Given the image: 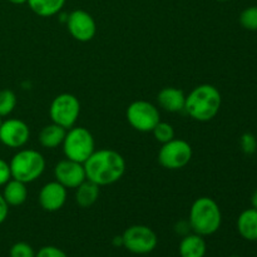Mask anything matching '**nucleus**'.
Wrapping results in <instances>:
<instances>
[{"label":"nucleus","mask_w":257,"mask_h":257,"mask_svg":"<svg viewBox=\"0 0 257 257\" xmlns=\"http://www.w3.org/2000/svg\"><path fill=\"white\" fill-rule=\"evenodd\" d=\"M9 180H12V172H10L9 162L0 158V186H4Z\"/></svg>","instance_id":"nucleus-27"},{"label":"nucleus","mask_w":257,"mask_h":257,"mask_svg":"<svg viewBox=\"0 0 257 257\" xmlns=\"http://www.w3.org/2000/svg\"><path fill=\"white\" fill-rule=\"evenodd\" d=\"M153 136H155L156 141L160 143H167L170 141H172L175 138V128H173L172 124L167 122H160L156 124V127L153 128L152 131Z\"/></svg>","instance_id":"nucleus-22"},{"label":"nucleus","mask_w":257,"mask_h":257,"mask_svg":"<svg viewBox=\"0 0 257 257\" xmlns=\"http://www.w3.org/2000/svg\"><path fill=\"white\" fill-rule=\"evenodd\" d=\"M10 257H35V251L28 242H15L10 247L9 251Z\"/></svg>","instance_id":"nucleus-24"},{"label":"nucleus","mask_w":257,"mask_h":257,"mask_svg":"<svg viewBox=\"0 0 257 257\" xmlns=\"http://www.w3.org/2000/svg\"><path fill=\"white\" fill-rule=\"evenodd\" d=\"M67 188L57 181L48 182L40 188L39 205L47 212H57L67 202Z\"/></svg>","instance_id":"nucleus-13"},{"label":"nucleus","mask_w":257,"mask_h":257,"mask_svg":"<svg viewBox=\"0 0 257 257\" xmlns=\"http://www.w3.org/2000/svg\"><path fill=\"white\" fill-rule=\"evenodd\" d=\"M181 257H205L207 252V243L205 237L197 233L186 235L178 246Z\"/></svg>","instance_id":"nucleus-15"},{"label":"nucleus","mask_w":257,"mask_h":257,"mask_svg":"<svg viewBox=\"0 0 257 257\" xmlns=\"http://www.w3.org/2000/svg\"><path fill=\"white\" fill-rule=\"evenodd\" d=\"M99 186L89 180H85L75 188V202L79 207L88 208L94 205L99 198Z\"/></svg>","instance_id":"nucleus-18"},{"label":"nucleus","mask_w":257,"mask_h":257,"mask_svg":"<svg viewBox=\"0 0 257 257\" xmlns=\"http://www.w3.org/2000/svg\"><path fill=\"white\" fill-rule=\"evenodd\" d=\"M128 123L133 130L138 132H152L161 120V114L158 108L148 100H135L131 103L125 112Z\"/></svg>","instance_id":"nucleus-8"},{"label":"nucleus","mask_w":257,"mask_h":257,"mask_svg":"<svg viewBox=\"0 0 257 257\" xmlns=\"http://www.w3.org/2000/svg\"><path fill=\"white\" fill-rule=\"evenodd\" d=\"M80 114V102L74 94L62 93L52 100L49 107V117L53 123L69 130L74 127Z\"/></svg>","instance_id":"nucleus-6"},{"label":"nucleus","mask_w":257,"mask_h":257,"mask_svg":"<svg viewBox=\"0 0 257 257\" xmlns=\"http://www.w3.org/2000/svg\"><path fill=\"white\" fill-rule=\"evenodd\" d=\"M8 2L12 3V4H14V5H23V4H25L28 0H8Z\"/></svg>","instance_id":"nucleus-30"},{"label":"nucleus","mask_w":257,"mask_h":257,"mask_svg":"<svg viewBox=\"0 0 257 257\" xmlns=\"http://www.w3.org/2000/svg\"><path fill=\"white\" fill-rule=\"evenodd\" d=\"M35 257H68V255L57 246H44L35 252Z\"/></svg>","instance_id":"nucleus-26"},{"label":"nucleus","mask_w":257,"mask_h":257,"mask_svg":"<svg viewBox=\"0 0 257 257\" xmlns=\"http://www.w3.org/2000/svg\"><path fill=\"white\" fill-rule=\"evenodd\" d=\"M65 158L84 163L95 151L94 137L84 127H72L65 133L62 143Z\"/></svg>","instance_id":"nucleus-5"},{"label":"nucleus","mask_w":257,"mask_h":257,"mask_svg":"<svg viewBox=\"0 0 257 257\" xmlns=\"http://www.w3.org/2000/svg\"><path fill=\"white\" fill-rule=\"evenodd\" d=\"M251 205H252L253 208L257 210V190L252 193V196H251Z\"/></svg>","instance_id":"nucleus-29"},{"label":"nucleus","mask_w":257,"mask_h":257,"mask_svg":"<svg viewBox=\"0 0 257 257\" xmlns=\"http://www.w3.org/2000/svg\"><path fill=\"white\" fill-rule=\"evenodd\" d=\"M3 197L5 202L13 207H18L25 203L28 200V188L27 183L12 178L3 186Z\"/></svg>","instance_id":"nucleus-16"},{"label":"nucleus","mask_w":257,"mask_h":257,"mask_svg":"<svg viewBox=\"0 0 257 257\" xmlns=\"http://www.w3.org/2000/svg\"><path fill=\"white\" fill-rule=\"evenodd\" d=\"M67 0H28L30 10L38 17L50 18L60 13Z\"/></svg>","instance_id":"nucleus-20"},{"label":"nucleus","mask_w":257,"mask_h":257,"mask_svg":"<svg viewBox=\"0 0 257 257\" xmlns=\"http://www.w3.org/2000/svg\"><path fill=\"white\" fill-rule=\"evenodd\" d=\"M188 223L193 232L203 237L216 233L222 223V213L218 203L211 197L195 200L190 208Z\"/></svg>","instance_id":"nucleus-3"},{"label":"nucleus","mask_w":257,"mask_h":257,"mask_svg":"<svg viewBox=\"0 0 257 257\" xmlns=\"http://www.w3.org/2000/svg\"><path fill=\"white\" fill-rule=\"evenodd\" d=\"M12 178L24 183H32L43 175L45 158L35 150H20L9 162Z\"/></svg>","instance_id":"nucleus-4"},{"label":"nucleus","mask_w":257,"mask_h":257,"mask_svg":"<svg viewBox=\"0 0 257 257\" xmlns=\"http://www.w3.org/2000/svg\"><path fill=\"white\" fill-rule=\"evenodd\" d=\"M8 213H9V205L5 202L4 197H3V195L0 193V225L7 220Z\"/></svg>","instance_id":"nucleus-28"},{"label":"nucleus","mask_w":257,"mask_h":257,"mask_svg":"<svg viewBox=\"0 0 257 257\" xmlns=\"http://www.w3.org/2000/svg\"><path fill=\"white\" fill-rule=\"evenodd\" d=\"M237 231L246 241H257V210L242 211L237 218Z\"/></svg>","instance_id":"nucleus-17"},{"label":"nucleus","mask_w":257,"mask_h":257,"mask_svg":"<svg viewBox=\"0 0 257 257\" xmlns=\"http://www.w3.org/2000/svg\"><path fill=\"white\" fill-rule=\"evenodd\" d=\"M114 245L115 246H123L122 236H119V237H114Z\"/></svg>","instance_id":"nucleus-31"},{"label":"nucleus","mask_w":257,"mask_h":257,"mask_svg":"<svg viewBox=\"0 0 257 257\" xmlns=\"http://www.w3.org/2000/svg\"><path fill=\"white\" fill-rule=\"evenodd\" d=\"M17 95L13 90H0V117H8L9 114H12L13 110L17 107Z\"/></svg>","instance_id":"nucleus-21"},{"label":"nucleus","mask_w":257,"mask_h":257,"mask_svg":"<svg viewBox=\"0 0 257 257\" xmlns=\"http://www.w3.org/2000/svg\"><path fill=\"white\" fill-rule=\"evenodd\" d=\"M228 257H241V256H228Z\"/></svg>","instance_id":"nucleus-33"},{"label":"nucleus","mask_w":257,"mask_h":257,"mask_svg":"<svg viewBox=\"0 0 257 257\" xmlns=\"http://www.w3.org/2000/svg\"><path fill=\"white\" fill-rule=\"evenodd\" d=\"M67 28L75 40L80 43L90 42L97 33V24L92 15L82 9L73 10L67 18Z\"/></svg>","instance_id":"nucleus-10"},{"label":"nucleus","mask_w":257,"mask_h":257,"mask_svg":"<svg viewBox=\"0 0 257 257\" xmlns=\"http://www.w3.org/2000/svg\"><path fill=\"white\" fill-rule=\"evenodd\" d=\"M192 155V147L187 141L173 138L160 148L158 162L166 170H181L191 162Z\"/></svg>","instance_id":"nucleus-9"},{"label":"nucleus","mask_w":257,"mask_h":257,"mask_svg":"<svg viewBox=\"0 0 257 257\" xmlns=\"http://www.w3.org/2000/svg\"><path fill=\"white\" fill-rule=\"evenodd\" d=\"M54 177L57 182L64 186L65 188H77L80 183L87 180L85 170L83 163L65 158L59 161L54 167Z\"/></svg>","instance_id":"nucleus-12"},{"label":"nucleus","mask_w":257,"mask_h":257,"mask_svg":"<svg viewBox=\"0 0 257 257\" xmlns=\"http://www.w3.org/2000/svg\"><path fill=\"white\" fill-rule=\"evenodd\" d=\"M240 24L243 29L250 32H257V5H252L241 12Z\"/></svg>","instance_id":"nucleus-23"},{"label":"nucleus","mask_w":257,"mask_h":257,"mask_svg":"<svg viewBox=\"0 0 257 257\" xmlns=\"http://www.w3.org/2000/svg\"><path fill=\"white\" fill-rule=\"evenodd\" d=\"M157 102L161 108L170 113L182 112L186 104V94L182 89L176 87H166L160 90Z\"/></svg>","instance_id":"nucleus-14"},{"label":"nucleus","mask_w":257,"mask_h":257,"mask_svg":"<svg viewBox=\"0 0 257 257\" xmlns=\"http://www.w3.org/2000/svg\"><path fill=\"white\" fill-rule=\"evenodd\" d=\"M221 104L222 97L220 90L212 84H201L186 95L183 110L197 122H208L218 114Z\"/></svg>","instance_id":"nucleus-2"},{"label":"nucleus","mask_w":257,"mask_h":257,"mask_svg":"<svg viewBox=\"0 0 257 257\" xmlns=\"http://www.w3.org/2000/svg\"><path fill=\"white\" fill-rule=\"evenodd\" d=\"M65 133L67 130L60 125L55 124V123H50V124L44 125L39 133V142L40 145L48 150H53L59 146H62L63 141H64Z\"/></svg>","instance_id":"nucleus-19"},{"label":"nucleus","mask_w":257,"mask_h":257,"mask_svg":"<svg viewBox=\"0 0 257 257\" xmlns=\"http://www.w3.org/2000/svg\"><path fill=\"white\" fill-rule=\"evenodd\" d=\"M87 180L99 187L118 182L125 172V161L117 151L103 148L94 151L83 163Z\"/></svg>","instance_id":"nucleus-1"},{"label":"nucleus","mask_w":257,"mask_h":257,"mask_svg":"<svg viewBox=\"0 0 257 257\" xmlns=\"http://www.w3.org/2000/svg\"><path fill=\"white\" fill-rule=\"evenodd\" d=\"M2 120H3V119H2V117H0V124H2Z\"/></svg>","instance_id":"nucleus-34"},{"label":"nucleus","mask_w":257,"mask_h":257,"mask_svg":"<svg viewBox=\"0 0 257 257\" xmlns=\"http://www.w3.org/2000/svg\"><path fill=\"white\" fill-rule=\"evenodd\" d=\"M30 138V130L27 123L18 118L2 120L0 142L9 148H22Z\"/></svg>","instance_id":"nucleus-11"},{"label":"nucleus","mask_w":257,"mask_h":257,"mask_svg":"<svg viewBox=\"0 0 257 257\" xmlns=\"http://www.w3.org/2000/svg\"><path fill=\"white\" fill-rule=\"evenodd\" d=\"M216 2H221V3H225V2H230V0H216Z\"/></svg>","instance_id":"nucleus-32"},{"label":"nucleus","mask_w":257,"mask_h":257,"mask_svg":"<svg viewBox=\"0 0 257 257\" xmlns=\"http://www.w3.org/2000/svg\"><path fill=\"white\" fill-rule=\"evenodd\" d=\"M123 247L135 255H147L158 245L157 233L146 225L130 226L122 233Z\"/></svg>","instance_id":"nucleus-7"},{"label":"nucleus","mask_w":257,"mask_h":257,"mask_svg":"<svg viewBox=\"0 0 257 257\" xmlns=\"http://www.w3.org/2000/svg\"><path fill=\"white\" fill-rule=\"evenodd\" d=\"M241 150L246 155H253L257 150V140L252 133H243L240 138Z\"/></svg>","instance_id":"nucleus-25"}]
</instances>
